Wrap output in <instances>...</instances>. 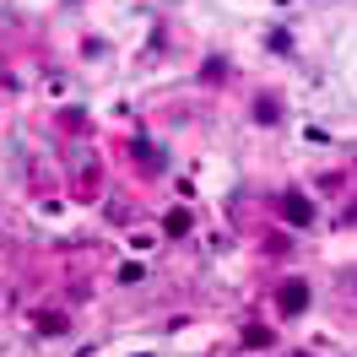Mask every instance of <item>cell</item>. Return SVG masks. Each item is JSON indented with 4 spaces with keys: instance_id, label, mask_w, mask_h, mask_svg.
<instances>
[{
    "instance_id": "1",
    "label": "cell",
    "mask_w": 357,
    "mask_h": 357,
    "mask_svg": "<svg viewBox=\"0 0 357 357\" xmlns=\"http://www.w3.org/2000/svg\"><path fill=\"white\" fill-rule=\"evenodd\" d=\"M276 303H282V314H303L309 309V282H282Z\"/></svg>"
},
{
    "instance_id": "4",
    "label": "cell",
    "mask_w": 357,
    "mask_h": 357,
    "mask_svg": "<svg viewBox=\"0 0 357 357\" xmlns=\"http://www.w3.org/2000/svg\"><path fill=\"white\" fill-rule=\"evenodd\" d=\"M271 49H276V54H292V38H287V33H282V27L271 33Z\"/></svg>"
},
{
    "instance_id": "3",
    "label": "cell",
    "mask_w": 357,
    "mask_h": 357,
    "mask_svg": "<svg viewBox=\"0 0 357 357\" xmlns=\"http://www.w3.org/2000/svg\"><path fill=\"white\" fill-rule=\"evenodd\" d=\"M162 227H168V233H190V211H168V217H162Z\"/></svg>"
},
{
    "instance_id": "2",
    "label": "cell",
    "mask_w": 357,
    "mask_h": 357,
    "mask_svg": "<svg viewBox=\"0 0 357 357\" xmlns=\"http://www.w3.org/2000/svg\"><path fill=\"white\" fill-rule=\"evenodd\" d=\"M282 217H287L292 227H309V222H314V206L303 201L298 190H287V195H282Z\"/></svg>"
}]
</instances>
